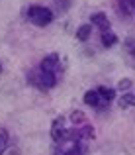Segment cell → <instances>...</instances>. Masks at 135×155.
Here are the masks:
<instances>
[{
  "instance_id": "obj_1",
  "label": "cell",
  "mask_w": 135,
  "mask_h": 155,
  "mask_svg": "<svg viewBox=\"0 0 135 155\" xmlns=\"http://www.w3.org/2000/svg\"><path fill=\"white\" fill-rule=\"evenodd\" d=\"M27 81H30L34 87L41 88V91H47V88H53L57 84V75L51 73V71H41V69H39L37 73H30Z\"/></svg>"
},
{
  "instance_id": "obj_2",
  "label": "cell",
  "mask_w": 135,
  "mask_h": 155,
  "mask_svg": "<svg viewBox=\"0 0 135 155\" xmlns=\"http://www.w3.org/2000/svg\"><path fill=\"white\" fill-rule=\"evenodd\" d=\"M27 18H30V22L35 24V26H47L53 20V12L45 6H31L30 10H27Z\"/></svg>"
},
{
  "instance_id": "obj_3",
  "label": "cell",
  "mask_w": 135,
  "mask_h": 155,
  "mask_svg": "<svg viewBox=\"0 0 135 155\" xmlns=\"http://www.w3.org/2000/svg\"><path fill=\"white\" fill-rule=\"evenodd\" d=\"M39 69L41 71H51V73H59L61 67H59V55L57 53H49L47 57L41 61V65H39Z\"/></svg>"
},
{
  "instance_id": "obj_4",
  "label": "cell",
  "mask_w": 135,
  "mask_h": 155,
  "mask_svg": "<svg viewBox=\"0 0 135 155\" xmlns=\"http://www.w3.org/2000/svg\"><path fill=\"white\" fill-rule=\"evenodd\" d=\"M90 22L94 24V28H100L102 31H110V20L104 12H96L90 16Z\"/></svg>"
},
{
  "instance_id": "obj_5",
  "label": "cell",
  "mask_w": 135,
  "mask_h": 155,
  "mask_svg": "<svg viewBox=\"0 0 135 155\" xmlns=\"http://www.w3.org/2000/svg\"><path fill=\"white\" fill-rule=\"evenodd\" d=\"M65 130H67V128H65V118L59 116L55 122H53V128H51V136H53V140H55L57 143L61 141V136H63Z\"/></svg>"
},
{
  "instance_id": "obj_6",
  "label": "cell",
  "mask_w": 135,
  "mask_h": 155,
  "mask_svg": "<svg viewBox=\"0 0 135 155\" xmlns=\"http://www.w3.org/2000/svg\"><path fill=\"white\" fill-rule=\"evenodd\" d=\"M96 92H98V96H100L104 102H110V100L116 98V91H114V88H110V87H98Z\"/></svg>"
},
{
  "instance_id": "obj_7",
  "label": "cell",
  "mask_w": 135,
  "mask_h": 155,
  "mask_svg": "<svg viewBox=\"0 0 135 155\" xmlns=\"http://www.w3.org/2000/svg\"><path fill=\"white\" fill-rule=\"evenodd\" d=\"M102 43H104V47H112L117 43V35L114 34L112 30L110 31H102Z\"/></svg>"
},
{
  "instance_id": "obj_8",
  "label": "cell",
  "mask_w": 135,
  "mask_h": 155,
  "mask_svg": "<svg viewBox=\"0 0 135 155\" xmlns=\"http://www.w3.org/2000/svg\"><path fill=\"white\" fill-rule=\"evenodd\" d=\"M84 102L88 106H100V96H98L96 91H88L86 94H84Z\"/></svg>"
},
{
  "instance_id": "obj_9",
  "label": "cell",
  "mask_w": 135,
  "mask_h": 155,
  "mask_svg": "<svg viewBox=\"0 0 135 155\" xmlns=\"http://www.w3.org/2000/svg\"><path fill=\"white\" fill-rule=\"evenodd\" d=\"M90 34H92V26L90 24H84V26L79 28V31H76V38L80 39V41H86L90 38Z\"/></svg>"
},
{
  "instance_id": "obj_10",
  "label": "cell",
  "mask_w": 135,
  "mask_h": 155,
  "mask_svg": "<svg viewBox=\"0 0 135 155\" xmlns=\"http://www.w3.org/2000/svg\"><path fill=\"white\" fill-rule=\"evenodd\" d=\"M71 120H72V124H75V126H82L84 122H86V114L80 112V110H75V112L71 114Z\"/></svg>"
},
{
  "instance_id": "obj_11",
  "label": "cell",
  "mask_w": 135,
  "mask_h": 155,
  "mask_svg": "<svg viewBox=\"0 0 135 155\" xmlns=\"http://www.w3.org/2000/svg\"><path fill=\"white\" fill-rule=\"evenodd\" d=\"M120 6H121V10H124V14L129 16V14H133V10H135V0H121Z\"/></svg>"
},
{
  "instance_id": "obj_12",
  "label": "cell",
  "mask_w": 135,
  "mask_h": 155,
  "mask_svg": "<svg viewBox=\"0 0 135 155\" xmlns=\"http://www.w3.org/2000/svg\"><path fill=\"white\" fill-rule=\"evenodd\" d=\"M133 104H135V96L129 94V92H125V94L120 98V106H121V108H129V106H133Z\"/></svg>"
},
{
  "instance_id": "obj_13",
  "label": "cell",
  "mask_w": 135,
  "mask_h": 155,
  "mask_svg": "<svg viewBox=\"0 0 135 155\" xmlns=\"http://www.w3.org/2000/svg\"><path fill=\"white\" fill-rule=\"evenodd\" d=\"M6 145H8V132L4 128H0V155L6 151Z\"/></svg>"
},
{
  "instance_id": "obj_14",
  "label": "cell",
  "mask_w": 135,
  "mask_h": 155,
  "mask_svg": "<svg viewBox=\"0 0 135 155\" xmlns=\"http://www.w3.org/2000/svg\"><path fill=\"white\" fill-rule=\"evenodd\" d=\"M117 88L124 91V92H127L129 88H131V81H129V79H121L120 83H117Z\"/></svg>"
},
{
  "instance_id": "obj_15",
  "label": "cell",
  "mask_w": 135,
  "mask_h": 155,
  "mask_svg": "<svg viewBox=\"0 0 135 155\" xmlns=\"http://www.w3.org/2000/svg\"><path fill=\"white\" fill-rule=\"evenodd\" d=\"M80 136L82 137H94V128L92 126H84V128L80 130Z\"/></svg>"
},
{
  "instance_id": "obj_16",
  "label": "cell",
  "mask_w": 135,
  "mask_h": 155,
  "mask_svg": "<svg viewBox=\"0 0 135 155\" xmlns=\"http://www.w3.org/2000/svg\"><path fill=\"white\" fill-rule=\"evenodd\" d=\"M131 55H133V57H135V47H131Z\"/></svg>"
},
{
  "instance_id": "obj_17",
  "label": "cell",
  "mask_w": 135,
  "mask_h": 155,
  "mask_svg": "<svg viewBox=\"0 0 135 155\" xmlns=\"http://www.w3.org/2000/svg\"><path fill=\"white\" fill-rule=\"evenodd\" d=\"M0 71H2V65H0Z\"/></svg>"
}]
</instances>
